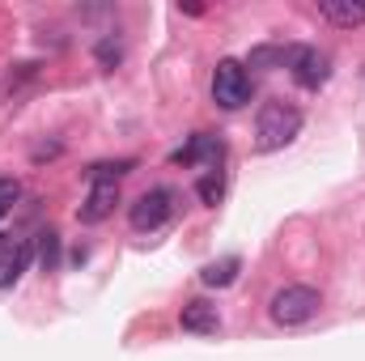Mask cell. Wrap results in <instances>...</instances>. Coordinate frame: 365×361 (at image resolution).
I'll use <instances>...</instances> for the list:
<instances>
[{
  "instance_id": "8fae6325",
  "label": "cell",
  "mask_w": 365,
  "mask_h": 361,
  "mask_svg": "<svg viewBox=\"0 0 365 361\" xmlns=\"http://www.w3.org/2000/svg\"><path fill=\"white\" fill-rule=\"evenodd\" d=\"M238 268H242V264L230 255V260H217V264H208V268L200 272V280H204L208 289H225V285H234V280H238Z\"/></svg>"
},
{
  "instance_id": "6da1fadb",
  "label": "cell",
  "mask_w": 365,
  "mask_h": 361,
  "mask_svg": "<svg viewBox=\"0 0 365 361\" xmlns=\"http://www.w3.org/2000/svg\"><path fill=\"white\" fill-rule=\"evenodd\" d=\"M132 171V162H102V166H93L90 171V195H86V204L77 208V217L86 221V225H98V221H106L110 213H115V204H119V179Z\"/></svg>"
},
{
  "instance_id": "52a82bcc",
  "label": "cell",
  "mask_w": 365,
  "mask_h": 361,
  "mask_svg": "<svg viewBox=\"0 0 365 361\" xmlns=\"http://www.w3.org/2000/svg\"><path fill=\"white\" fill-rule=\"evenodd\" d=\"M289 73H293V81H297L302 90H319V86L331 77V60H327V51H319V47H297Z\"/></svg>"
},
{
  "instance_id": "9a60e30c",
  "label": "cell",
  "mask_w": 365,
  "mask_h": 361,
  "mask_svg": "<svg viewBox=\"0 0 365 361\" xmlns=\"http://www.w3.org/2000/svg\"><path fill=\"white\" fill-rule=\"evenodd\" d=\"M93 56H98V64H102V68H115V64L123 60V47H119V39H115V34H106V39H98Z\"/></svg>"
},
{
  "instance_id": "9c48e42d",
  "label": "cell",
  "mask_w": 365,
  "mask_h": 361,
  "mask_svg": "<svg viewBox=\"0 0 365 361\" xmlns=\"http://www.w3.org/2000/svg\"><path fill=\"white\" fill-rule=\"evenodd\" d=\"M182 332H195V336H212L217 327H221V315H217V306H208V302H187L179 315Z\"/></svg>"
},
{
  "instance_id": "3957f363",
  "label": "cell",
  "mask_w": 365,
  "mask_h": 361,
  "mask_svg": "<svg viewBox=\"0 0 365 361\" xmlns=\"http://www.w3.org/2000/svg\"><path fill=\"white\" fill-rule=\"evenodd\" d=\"M319 289H310V285H284L280 293H276L272 302H268V310H272V319L280 327H302V323H310L314 315H319Z\"/></svg>"
},
{
  "instance_id": "7c38bea8",
  "label": "cell",
  "mask_w": 365,
  "mask_h": 361,
  "mask_svg": "<svg viewBox=\"0 0 365 361\" xmlns=\"http://www.w3.org/2000/svg\"><path fill=\"white\" fill-rule=\"evenodd\" d=\"M195 191H200L204 204H217V200L225 195V175H221V166H208V171L200 175V183H195Z\"/></svg>"
},
{
  "instance_id": "5bb4252c",
  "label": "cell",
  "mask_w": 365,
  "mask_h": 361,
  "mask_svg": "<svg viewBox=\"0 0 365 361\" xmlns=\"http://www.w3.org/2000/svg\"><path fill=\"white\" fill-rule=\"evenodd\" d=\"M38 260H43L47 272L60 264V234H56V230H43V234H38Z\"/></svg>"
},
{
  "instance_id": "2e32d148",
  "label": "cell",
  "mask_w": 365,
  "mask_h": 361,
  "mask_svg": "<svg viewBox=\"0 0 365 361\" xmlns=\"http://www.w3.org/2000/svg\"><path fill=\"white\" fill-rule=\"evenodd\" d=\"M17 195H21V187H17V179H0V221L9 217V208L17 204Z\"/></svg>"
},
{
  "instance_id": "4fadbf2b",
  "label": "cell",
  "mask_w": 365,
  "mask_h": 361,
  "mask_svg": "<svg viewBox=\"0 0 365 361\" xmlns=\"http://www.w3.org/2000/svg\"><path fill=\"white\" fill-rule=\"evenodd\" d=\"M293 56H297V47H255V51H251V64H255V68H259V64L289 68V64H293Z\"/></svg>"
},
{
  "instance_id": "7a4b0ae2",
  "label": "cell",
  "mask_w": 365,
  "mask_h": 361,
  "mask_svg": "<svg viewBox=\"0 0 365 361\" xmlns=\"http://www.w3.org/2000/svg\"><path fill=\"white\" fill-rule=\"evenodd\" d=\"M297 132H302V111L293 102H268L259 111V123H255V136H259L255 145L264 153H272V149H284Z\"/></svg>"
},
{
  "instance_id": "277c9868",
  "label": "cell",
  "mask_w": 365,
  "mask_h": 361,
  "mask_svg": "<svg viewBox=\"0 0 365 361\" xmlns=\"http://www.w3.org/2000/svg\"><path fill=\"white\" fill-rule=\"evenodd\" d=\"M212 102L221 111H242L251 102V73L238 60H221L212 68Z\"/></svg>"
},
{
  "instance_id": "5b68a950",
  "label": "cell",
  "mask_w": 365,
  "mask_h": 361,
  "mask_svg": "<svg viewBox=\"0 0 365 361\" xmlns=\"http://www.w3.org/2000/svg\"><path fill=\"white\" fill-rule=\"evenodd\" d=\"M170 217H175V191H170V187H149V191L128 208V221H132V230H140V234L162 230Z\"/></svg>"
},
{
  "instance_id": "ba28073f",
  "label": "cell",
  "mask_w": 365,
  "mask_h": 361,
  "mask_svg": "<svg viewBox=\"0 0 365 361\" xmlns=\"http://www.w3.org/2000/svg\"><path fill=\"white\" fill-rule=\"evenodd\" d=\"M221 158V141L217 136H208V132H195L182 149H175L170 153V162L175 166H195V162H217Z\"/></svg>"
},
{
  "instance_id": "8992f818",
  "label": "cell",
  "mask_w": 365,
  "mask_h": 361,
  "mask_svg": "<svg viewBox=\"0 0 365 361\" xmlns=\"http://www.w3.org/2000/svg\"><path fill=\"white\" fill-rule=\"evenodd\" d=\"M34 260V238L21 234H0V289H13L21 280V272Z\"/></svg>"
},
{
  "instance_id": "30bf717a",
  "label": "cell",
  "mask_w": 365,
  "mask_h": 361,
  "mask_svg": "<svg viewBox=\"0 0 365 361\" xmlns=\"http://www.w3.org/2000/svg\"><path fill=\"white\" fill-rule=\"evenodd\" d=\"M319 17L331 21V26L353 30V26H361L365 21V4L361 0H331V4H319Z\"/></svg>"
}]
</instances>
